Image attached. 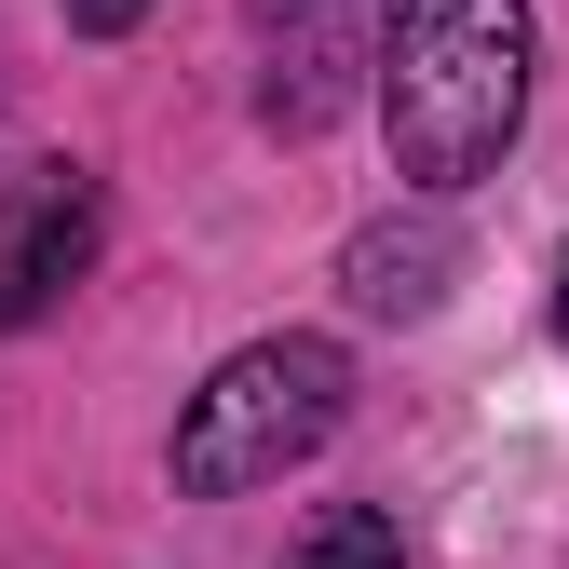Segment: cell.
I'll return each instance as SVG.
<instances>
[{"instance_id": "obj_2", "label": "cell", "mask_w": 569, "mask_h": 569, "mask_svg": "<svg viewBox=\"0 0 569 569\" xmlns=\"http://www.w3.org/2000/svg\"><path fill=\"white\" fill-rule=\"evenodd\" d=\"M339 407H352L339 339H258V352H231V367L190 393V420H177V488H190V502L271 488L284 461H312L339 435Z\"/></svg>"}, {"instance_id": "obj_3", "label": "cell", "mask_w": 569, "mask_h": 569, "mask_svg": "<svg viewBox=\"0 0 569 569\" xmlns=\"http://www.w3.org/2000/svg\"><path fill=\"white\" fill-rule=\"evenodd\" d=\"M258 54H271L258 68V122L271 136H326L352 109V68H380L352 0H258Z\"/></svg>"}, {"instance_id": "obj_6", "label": "cell", "mask_w": 569, "mask_h": 569, "mask_svg": "<svg viewBox=\"0 0 569 569\" xmlns=\"http://www.w3.org/2000/svg\"><path fill=\"white\" fill-rule=\"evenodd\" d=\"M284 569H407V542H393V516H367V502H326L299 542H284Z\"/></svg>"}, {"instance_id": "obj_7", "label": "cell", "mask_w": 569, "mask_h": 569, "mask_svg": "<svg viewBox=\"0 0 569 569\" xmlns=\"http://www.w3.org/2000/svg\"><path fill=\"white\" fill-rule=\"evenodd\" d=\"M136 14H150V0H68V28H82V41H122Z\"/></svg>"}, {"instance_id": "obj_5", "label": "cell", "mask_w": 569, "mask_h": 569, "mask_svg": "<svg viewBox=\"0 0 569 569\" xmlns=\"http://www.w3.org/2000/svg\"><path fill=\"white\" fill-rule=\"evenodd\" d=\"M339 284H352V312L420 326V312H448V284H461V231L448 218H380V231L339 244Z\"/></svg>"}, {"instance_id": "obj_1", "label": "cell", "mask_w": 569, "mask_h": 569, "mask_svg": "<svg viewBox=\"0 0 569 569\" xmlns=\"http://www.w3.org/2000/svg\"><path fill=\"white\" fill-rule=\"evenodd\" d=\"M380 122L420 190H475L529 122V0H393L380 14Z\"/></svg>"}, {"instance_id": "obj_8", "label": "cell", "mask_w": 569, "mask_h": 569, "mask_svg": "<svg viewBox=\"0 0 569 569\" xmlns=\"http://www.w3.org/2000/svg\"><path fill=\"white\" fill-rule=\"evenodd\" d=\"M556 326H569V258H556Z\"/></svg>"}, {"instance_id": "obj_4", "label": "cell", "mask_w": 569, "mask_h": 569, "mask_svg": "<svg viewBox=\"0 0 569 569\" xmlns=\"http://www.w3.org/2000/svg\"><path fill=\"white\" fill-rule=\"evenodd\" d=\"M82 271H96V177L82 163H28L0 190V326H41Z\"/></svg>"}]
</instances>
